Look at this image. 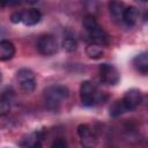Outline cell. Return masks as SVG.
Listing matches in <instances>:
<instances>
[{
	"label": "cell",
	"mask_w": 148,
	"mask_h": 148,
	"mask_svg": "<svg viewBox=\"0 0 148 148\" xmlns=\"http://www.w3.org/2000/svg\"><path fill=\"white\" fill-rule=\"evenodd\" d=\"M89 39L92 42V44H97L99 46L108 45L109 44V35L105 32V30L101 25H96L90 31H87Z\"/></svg>",
	"instance_id": "8992f818"
},
{
	"label": "cell",
	"mask_w": 148,
	"mask_h": 148,
	"mask_svg": "<svg viewBox=\"0 0 148 148\" xmlns=\"http://www.w3.org/2000/svg\"><path fill=\"white\" fill-rule=\"evenodd\" d=\"M96 25H98V23H97L95 16L92 14H88V15L84 16V18H83V27H84L86 31H90Z\"/></svg>",
	"instance_id": "e0dca14e"
},
{
	"label": "cell",
	"mask_w": 148,
	"mask_h": 148,
	"mask_svg": "<svg viewBox=\"0 0 148 148\" xmlns=\"http://www.w3.org/2000/svg\"><path fill=\"white\" fill-rule=\"evenodd\" d=\"M15 54V46L12 42L2 39L0 42V60L6 61L14 57Z\"/></svg>",
	"instance_id": "ba28073f"
},
{
	"label": "cell",
	"mask_w": 148,
	"mask_h": 148,
	"mask_svg": "<svg viewBox=\"0 0 148 148\" xmlns=\"http://www.w3.org/2000/svg\"><path fill=\"white\" fill-rule=\"evenodd\" d=\"M80 98L83 105L91 106L97 101H101V95L92 81H83L80 86Z\"/></svg>",
	"instance_id": "7a4b0ae2"
},
{
	"label": "cell",
	"mask_w": 148,
	"mask_h": 148,
	"mask_svg": "<svg viewBox=\"0 0 148 148\" xmlns=\"http://www.w3.org/2000/svg\"><path fill=\"white\" fill-rule=\"evenodd\" d=\"M86 53L90 59H99L103 57L104 51L103 49L97 44H89L86 47Z\"/></svg>",
	"instance_id": "4fadbf2b"
},
{
	"label": "cell",
	"mask_w": 148,
	"mask_h": 148,
	"mask_svg": "<svg viewBox=\"0 0 148 148\" xmlns=\"http://www.w3.org/2000/svg\"><path fill=\"white\" fill-rule=\"evenodd\" d=\"M42 18V13L36 8H30L23 12V23L25 25H35Z\"/></svg>",
	"instance_id": "9c48e42d"
},
{
	"label": "cell",
	"mask_w": 148,
	"mask_h": 148,
	"mask_svg": "<svg viewBox=\"0 0 148 148\" xmlns=\"http://www.w3.org/2000/svg\"><path fill=\"white\" fill-rule=\"evenodd\" d=\"M99 75H101V80L104 83L111 86L117 84L120 80L118 69L110 64H102L99 66Z\"/></svg>",
	"instance_id": "277c9868"
},
{
	"label": "cell",
	"mask_w": 148,
	"mask_h": 148,
	"mask_svg": "<svg viewBox=\"0 0 148 148\" xmlns=\"http://www.w3.org/2000/svg\"><path fill=\"white\" fill-rule=\"evenodd\" d=\"M139 18V9L134 6H130L125 8V12L123 14V21L127 25H134Z\"/></svg>",
	"instance_id": "30bf717a"
},
{
	"label": "cell",
	"mask_w": 148,
	"mask_h": 148,
	"mask_svg": "<svg viewBox=\"0 0 148 148\" xmlns=\"http://www.w3.org/2000/svg\"><path fill=\"white\" fill-rule=\"evenodd\" d=\"M10 21L13 23H20L23 21V12H14L10 15Z\"/></svg>",
	"instance_id": "7402d4cb"
},
{
	"label": "cell",
	"mask_w": 148,
	"mask_h": 148,
	"mask_svg": "<svg viewBox=\"0 0 148 148\" xmlns=\"http://www.w3.org/2000/svg\"><path fill=\"white\" fill-rule=\"evenodd\" d=\"M126 112H128V111H127L123 99H118V101L113 102V104L110 106V116L113 117V118L119 117V116H121Z\"/></svg>",
	"instance_id": "7c38bea8"
},
{
	"label": "cell",
	"mask_w": 148,
	"mask_h": 148,
	"mask_svg": "<svg viewBox=\"0 0 148 148\" xmlns=\"http://www.w3.org/2000/svg\"><path fill=\"white\" fill-rule=\"evenodd\" d=\"M27 148H43V146H42L40 141H39V140H37V141L32 142L31 145H29V146H28Z\"/></svg>",
	"instance_id": "603a6c76"
},
{
	"label": "cell",
	"mask_w": 148,
	"mask_h": 148,
	"mask_svg": "<svg viewBox=\"0 0 148 148\" xmlns=\"http://www.w3.org/2000/svg\"><path fill=\"white\" fill-rule=\"evenodd\" d=\"M80 143L82 146V148H94L97 145V138L95 134L90 133L87 136H83L80 139Z\"/></svg>",
	"instance_id": "9a60e30c"
},
{
	"label": "cell",
	"mask_w": 148,
	"mask_h": 148,
	"mask_svg": "<svg viewBox=\"0 0 148 148\" xmlns=\"http://www.w3.org/2000/svg\"><path fill=\"white\" fill-rule=\"evenodd\" d=\"M90 133H91V130H90L89 125H87V124H81V125H79V127H77V134H79L80 138L87 136V135H89Z\"/></svg>",
	"instance_id": "ffe728a7"
},
{
	"label": "cell",
	"mask_w": 148,
	"mask_h": 148,
	"mask_svg": "<svg viewBox=\"0 0 148 148\" xmlns=\"http://www.w3.org/2000/svg\"><path fill=\"white\" fill-rule=\"evenodd\" d=\"M121 99H123L127 111H133L140 105V103L142 101V95H141V92L139 90L131 89L124 95V97Z\"/></svg>",
	"instance_id": "5b68a950"
},
{
	"label": "cell",
	"mask_w": 148,
	"mask_h": 148,
	"mask_svg": "<svg viewBox=\"0 0 148 148\" xmlns=\"http://www.w3.org/2000/svg\"><path fill=\"white\" fill-rule=\"evenodd\" d=\"M69 91L65 86H50L44 90V103L50 110H57L59 105L68 97Z\"/></svg>",
	"instance_id": "6da1fadb"
},
{
	"label": "cell",
	"mask_w": 148,
	"mask_h": 148,
	"mask_svg": "<svg viewBox=\"0 0 148 148\" xmlns=\"http://www.w3.org/2000/svg\"><path fill=\"white\" fill-rule=\"evenodd\" d=\"M20 88L23 92L25 94H30L35 90L36 88V81L35 80H28V81H23L20 83Z\"/></svg>",
	"instance_id": "d6986e66"
},
{
	"label": "cell",
	"mask_w": 148,
	"mask_h": 148,
	"mask_svg": "<svg viewBox=\"0 0 148 148\" xmlns=\"http://www.w3.org/2000/svg\"><path fill=\"white\" fill-rule=\"evenodd\" d=\"M133 65L138 71L142 73H148V52H142L138 54L133 59Z\"/></svg>",
	"instance_id": "8fae6325"
},
{
	"label": "cell",
	"mask_w": 148,
	"mask_h": 148,
	"mask_svg": "<svg viewBox=\"0 0 148 148\" xmlns=\"http://www.w3.org/2000/svg\"><path fill=\"white\" fill-rule=\"evenodd\" d=\"M37 50L43 56H52L58 51V43L52 35H43L37 42Z\"/></svg>",
	"instance_id": "3957f363"
},
{
	"label": "cell",
	"mask_w": 148,
	"mask_h": 148,
	"mask_svg": "<svg viewBox=\"0 0 148 148\" xmlns=\"http://www.w3.org/2000/svg\"><path fill=\"white\" fill-rule=\"evenodd\" d=\"M16 79L18 80V83L23 82V81H28V80H35V74L32 71L28 69V68H22L17 72L16 74Z\"/></svg>",
	"instance_id": "2e32d148"
},
{
	"label": "cell",
	"mask_w": 148,
	"mask_h": 148,
	"mask_svg": "<svg viewBox=\"0 0 148 148\" xmlns=\"http://www.w3.org/2000/svg\"><path fill=\"white\" fill-rule=\"evenodd\" d=\"M51 148H68V145H67V142H66L65 139L58 138V139H56V140L52 142Z\"/></svg>",
	"instance_id": "44dd1931"
},
{
	"label": "cell",
	"mask_w": 148,
	"mask_h": 148,
	"mask_svg": "<svg viewBox=\"0 0 148 148\" xmlns=\"http://www.w3.org/2000/svg\"><path fill=\"white\" fill-rule=\"evenodd\" d=\"M109 9L110 13L113 17H121L123 18V14L125 12V7L124 3L120 1H111L109 3Z\"/></svg>",
	"instance_id": "5bb4252c"
},
{
	"label": "cell",
	"mask_w": 148,
	"mask_h": 148,
	"mask_svg": "<svg viewBox=\"0 0 148 148\" xmlns=\"http://www.w3.org/2000/svg\"><path fill=\"white\" fill-rule=\"evenodd\" d=\"M62 49L66 52H74L77 49V43L74 38L72 37H67L62 40Z\"/></svg>",
	"instance_id": "ac0fdd59"
},
{
	"label": "cell",
	"mask_w": 148,
	"mask_h": 148,
	"mask_svg": "<svg viewBox=\"0 0 148 148\" xmlns=\"http://www.w3.org/2000/svg\"><path fill=\"white\" fill-rule=\"evenodd\" d=\"M15 97V92L10 87H7L2 90L1 92V98H0V113L3 116L6 113H8L10 106H12V102Z\"/></svg>",
	"instance_id": "52a82bcc"
}]
</instances>
